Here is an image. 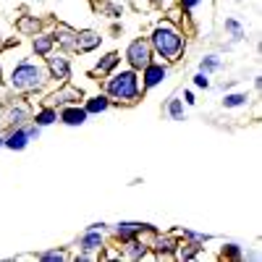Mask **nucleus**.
Instances as JSON below:
<instances>
[{
	"mask_svg": "<svg viewBox=\"0 0 262 262\" xmlns=\"http://www.w3.org/2000/svg\"><path fill=\"white\" fill-rule=\"evenodd\" d=\"M60 121L66 126H81L86 121V111L84 107H66V111L60 113Z\"/></svg>",
	"mask_w": 262,
	"mask_h": 262,
	"instance_id": "6e6552de",
	"label": "nucleus"
},
{
	"mask_svg": "<svg viewBox=\"0 0 262 262\" xmlns=\"http://www.w3.org/2000/svg\"><path fill=\"white\" fill-rule=\"evenodd\" d=\"M142 228H144V226H139V223H121V226H118V236H121V242H128V238H134Z\"/></svg>",
	"mask_w": 262,
	"mask_h": 262,
	"instance_id": "dca6fc26",
	"label": "nucleus"
},
{
	"mask_svg": "<svg viewBox=\"0 0 262 262\" xmlns=\"http://www.w3.org/2000/svg\"><path fill=\"white\" fill-rule=\"evenodd\" d=\"M226 29H228V32L233 34V39H242V37H244V32H242V27H238V24H236V21H233V18H228V21H226Z\"/></svg>",
	"mask_w": 262,
	"mask_h": 262,
	"instance_id": "b1692460",
	"label": "nucleus"
},
{
	"mask_svg": "<svg viewBox=\"0 0 262 262\" xmlns=\"http://www.w3.org/2000/svg\"><path fill=\"white\" fill-rule=\"evenodd\" d=\"M53 121H58V113L53 111V107H45V111H39V113H37V118H34V123H37V126H50Z\"/></svg>",
	"mask_w": 262,
	"mask_h": 262,
	"instance_id": "a211bd4d",
	"label": "nucleus"
},
{
	"mask_svg": "<svg viewBox=\"0 0 262 262\" xmlns=\"http://www.w3.org/2000/svg\"><path fill=\"white\" fill-rule=\"evenodd\" d=\"M27 137H29V139H32V137H39V126H37V123L27 128Z\"/></svg>",
	"mask_w": 262,
	"mask_h": 262,
	"instance_id": "cd10ccee",
	"label": "nucleus"
},
{
	"mask_svg": "<svg viewBox=\"0 0 262 262\" xmlns=\"http://www.w3.org/2000/svg\"><path fill=\"white\" fill-rule=\"evenodd\" d=\"M228 257H238V249H236V247H233V244H231V247H228Z\"/></svg>",
	"mask_w": 262,
	"mask_h": 262,
	"instance_id": "c756f323",
	"label": "nucleus"
},
{
	"mask_svg": "<svg viewBox=\"0 0 262 262\" xmlns=\"http://www.w3.org/2000/svg\"><path fill=\"white\" fill-rule=\"evenodd\" d=\"M6 121L13 123V126L29 121V107H27V105H11V107H8V113H6Z\"/></svg>",
	"mask_w": 262,
	"mask_h": 262,
	"instance_id": "9b49d317",
	"label": "nucleus"
},
{
	"mask_svg": "<svg viewBox=\"0 0 262 262\" xmlns=\"http://www.w3.org/2000/svg\"><path fill=\"white\" fill-rule=\"evenodd\" d=\"M149 58H152V45L147 39H134L126 50V60L131 63V69H144L147 63H152Z\"/></svg>",
	"mask_w": 262,
	"mask_h": 262,
	"instance_id": "20e7f679",
	"label": "nucleus"
},
{
	"mask_svg": "<svg viewBox=\"0 0 262 262\" xmlns=\"http://www.w3.org/2000/svg\"><path fill=\"white\" fill-rule=\"evenodd\" d=\"M39 259H63V252H45V254H39Z\"/></svg>",
	"mask_w": 262,
	"mask_h": 262,
	"instance_id": "a878e982",
	"label": "nucleus"
},
{
	"mask_svg": "<svg viewBox=\"0 0 262 262\" xmlns=\"http://www.w3.org/2000/svg\"><path fill=\"white\" fill-rule=\"evenodd\" d=\"M0 144H3V139H0Z\"/></svg>",
	"mask_w": 262,
	"mask_h": 262,
	"instance_id": "7c9ffc66",
	"label": "nucleus"
},
{
	"mask_svg": "<svg viewBox=\"0 0 262 262\" xmlns=\"http://www.w3.org/2000/svg\"><path fill=\"white\" fill-rule=\"evenodd\" d=\"M107 95L116 97V100H137L139 97V79L134 71H121V74H113V79H107Z\"/></svg>",
	"mask_w": 262,
	"mask_h": 262,
	"instance_id": "f03ea898",
	"label": "nucleus"
},
{
	"mask_svg": "<svg viewBox=\"0 0 262 262\" xmlns=\"http://www.w3.org/2000/svg\"><path fill=\"white\" fill-rule=\"evenodd\" d=\"M152 50H155L158 55H163L165 60H176L184 50V37L173 29L170 24H163L155 29V34H152Z\"/></svg>",
	"mask_w": 262,
	"mask_h": 262,
	"instance_id": "f257e3e1",
	"label": "nucleus"
},
{
	"mask_svg": "<svg viewBox=\"0 0 262 262\" xmlns=\"http://www.w3.org/2000/svg\"><path fill=\"white\" fill-rule=\"evenodd\" d=\"M79 247H81L84 252H95V249H100V247H102V236L97 233V228H92V231H86V233L81 236V242H79Z\"/></svg>",
	"mask_w": 262,
	"mask_h": 262,
	"instance_id": "1a4fd4ad",
	"label": "nucleus"
},
{
	"mask_svg": "<svg viewBox=\"0 0 262 262\" xmlns=\"http://www.w3.org/2000/svg\"><path fill=\"white\" fill-rule=\"evenodd\" d=\"M18 29L24 32V34H37V32H39V21L27 16V18H21V21H18Z\"/></svg>",
	"mask_w": 262,
	"mask_h": 262,
	"instance_id": "aec40b11",
	"label": "nucleus"
},
{
	"mask_svg": "<svg viewBox=\"0 0 262 262\" xmlns=\"http://www.w3.org/2000/svg\"><path fill=\"white\" fill-rule=\"evenodd\" d=\"M181 3H184V8H194V6H200L202 0H181Z\"/></svg>",
	"mask_w": 262,
	"mask_h": 262,
	"instance_id": "c85d7f7f",
	"label": "nucleus"
},
{
	"mask_svg": "<svg viewBox=\"0 0 262 262\" xmlns=\"http://www.w3.org/2000/svg\"><path fill=\"white\" fill-rule=\"evenodd\" d=\"M168 111H170V116L176 118V121H184V111H181V100H170V105H168Z\"/></svg>",
	"mask_w": 262,
	"mask_h": 262,
	"instance_id": "4be33fe9",
	"label": "nucleus"
},
{
	"mask_svg": "<svg viewBox=\"0 0 262 262\" xmlns=\"http://www.w3.org/2000/svg\"><path fill=\"white\" fill-rule=\"evenodd\" d=\"M0 81H3V79H0Z\"/></svg>",
	"mask_w": 262,
	"mask_h": 262,
	"instance_id": "2f4dec72",
	"label": "nucleus"
},
{
	"mask_svg": "<svg viewBox=\"0 0 262 262\" xmlns=\"http://www.w3.org/2000/svg\"><path fill=\"white\" fill-rule=\"evenodd\" d=\"M107 105H111V100L102 97V95H97V97H90V100H86V107H84V111H86V113H102V111H107Z\"/></svg>",
	"mask_w": 262,
	"mask_h": 262,
	"instance_id": "2eb2a0df",
	"label": "nucleus"
},
{
	"mask_svg": "<svg viewBox=\"0 0 262 262\" xmlns=\"http://www.w3.org/2000/svg\"><path fill=\"white\" fill-rule=\"evenodd\" d=\"M53 100L55 102H76V100H81V90H76V86H63V90H58L53 95Z\"/></svg>",
	"mask_w": 262,
	"mask_h": 262,
	"instance_id": "ddd939ff",
	"label": "nucleus"
},
{
	"mask_svg": "<svg viewBox=\"0 0 262 262\" xmlns=\"http://www.w3.org/2000/svg\"><path fill=\"white\" fill-rule=\"evenodd\" d=\"M53 45H55L53 37H48V34H34V53H37V55H50Z\"/></svg>",
	"mask_w": 262,
	"mask_h": 262,
	"instance_id": "f8f14e48",
	"label": "nucleus"
},
{
	"mask_svg": "<svg viewBox=\"0 0 262 262\" xmlns=\"http://www.w3.org/2000/svg\"><path fill=\"white\" fill-rule=\"evenodd\" d=\"M173 247H176V244H173L170 238H158V242H155V249L158 252H170Z\"/></svg>",
	"mask_w": 262,
	"mask_h": 262,
	"instance_id": "393cba45",
	"label": "nucleus"
},
{
	"mask_svg": "<svg viewBox=\"0 0 262 262\" xmlns=\"http://www.w3.org/2000/svg\"><path fill=\"white\" fill-rule=\"evenodd\" d=\"M53 39L60 42L66 50H76V32H71L69 27H58V32H55Z\"/></svg>",
	"mask_w": 262,
	"mask_h": 262,
	"instance_id": "9d476101",
	"label": "nucleus"
},
{
	"mask_svg": "<svg viewBox=\"0 0 262 262\" xmlns=\"http://www.w3.org/2000/svg\"><path fill=\"white\" fill-rule=\"evenodd\" d=\"M27 131H21V128H16V131H11V134H8V139L3 142V144H8L11 149H24L27 147Z\"/></svg>",
	"mask_w": 262,
	"mask_h": 262,
	"instance_id": "4468645a",
	"label": "nucleus"
},
{
	"mask_svg": "<svg viewBox=\"0 0 262 262\" xmlns=\"http://www.w3.org/2000/svg\"><path fill=\"white\" fill-rule=\"evenodd\" d=\"M11 84L16 86V90H21V92H32V90H39V86L45 84V74H42L39 66L24 60V63H18L13 69Z\"/></svg>",
	"mask_w": 262,
	"mask_h": 262,
	"instance_id": "7ed1b4c3",
	"label": "nucleus"
},
{
	"mask_svg": "<svg viewBox=\"0 0 262 262\" xmlns=\"http://www.w3.org/2000/svg\"><path fill=\"white\" fill-rule=\"evenodd\" d=\"M194 84H196V86H210L207 74H196V76H194Z\"/></svg>",
	"mask_w": 262,
	"mask_h": 262,
	"instance_id": "bb28decb",
	"label": "nucleus"
},
{
	"mask_svg": "<svg viewBox=\"0 0 262 262\" xmlns=\"http://www.w3.org/2000/svg\"><path fill=\"white\" fill-rule=\"evenodd\" d=\"M97 45H100V34H97V32H81V34H76V50L90 53V50H95Z\"/></svg>",
	"mask_w": 262,
	"mask_h": 262,
	"instance_id": "0eeeda50",
	"label": "nucleus"
},
{
	"mask_svg": "<svg viewBox=\"0 0 262 262\" xmlns=\"http://www.w3.org/2000/svg\"><path fill=\"white\" fill-rule=\"evenodd\" d=\"M144 254H147V247H144L142 242H137V238H128L126 257H131V259H139V257H144Z\"/></svg>",
	"mask_w": 262,
	"mask_h": 262,
	"instance_id": "f3484780",
	"label": "nucleus"
},
{
	"mask_svg": "<svg viewBox=\"0 0 262 262\" xmlns=\"http://www.w3.org/2000/svg\"><path fill=\"white\" fill-rule=\"evenodd\" d=\"M48 66H50V76L53 79H69V74H71V66H69V58L66 55L48 58Z\"/></svg>",
	"mask_w": 262,
	"mask_h": 262,
	"instance_id": "423d86ee",
	"label": "nucleus"
},
{
	"mask_svg": "<svg viewBox=\"0 0 262 262\" xmlns=\"http://www.w3.org/2000/svg\"><path fill=\"white\" fill-rule=\"evenodd\" d=\"M165 76H168L165 66H160V63H147L144 66V86H147V90H149V86H158Z\"/></svg>",
	"mask_w": 262,
	"mask_h": 262,
	"instance_id": "39448f33",
	"label": "nucleus"
},
{
	"mask_svg": "<svg viewBox=\"0 0 262 262\" xmlns=\"http://www.w3.org/2000/svg\"><path fill=\"white\" fill-rule=\"evenodd\" d=\"M118 60H121V58H118V53H111V55H105V58L100 60V66H97V71H100V74H107V71H113L116 66H118Z\"/></svg>",
	"mask_w": 262,
	"mask_h": 262,
	"instance_id": "6ab92c4d",
	"label": "nucleus"
},
{
	"mask_svg": "<svg viewBox=\"0 0 262 262\" xmlns=\"http://www.w3.org/2000/svg\"><path fill=\"white\" fill-rule=\"evenodd\" d=\"M217 66H221V60H217L215 55H207V58L202 60V74H207V71H215Z\"/></svg>",
	"mask_w": 262,
	"mask_h": 262,
	"instance_id": "5701e85b",
	"label": "nucleus"
},
{
	"mask_svg": "<svg viewBox=\"0 0 262 262\" xmlns=\"http://www.w3.org/2000/svg\"><path fill=\"white\" fill-rule=\"evenodd\" d=\"M244 102H247V95H228V97L223 100L226 107H238V105H244Z\"/></svg>",
	"mask_w": 262,
	"mask_h": 262,
	"instance_id": "412c9836",
	"label": "nucleus"
}]
</instances>
